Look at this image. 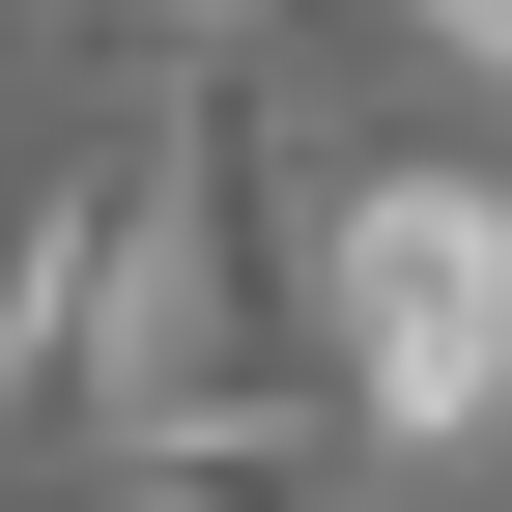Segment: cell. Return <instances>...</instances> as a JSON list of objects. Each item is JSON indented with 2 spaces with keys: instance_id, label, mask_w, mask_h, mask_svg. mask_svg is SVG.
I'll return each mask as SVG.
<instances>
[{
  "instance_id": "5b68a950",
  "label": "cell",
  "mask_w": 512,
  "mask_h": 512,
  "mask_svg": "<svg viewBox=\"0 0 512 512\" xmlns=\"http://www.w3.org/2000/svg\"><path fill=\"white\" fill-rule=\"evenodd\" d=\"M399 29H427V57H484V86H512V0H399Z\"/></svg>"
},
{
  "instance_id": "3957f363",
  "label": "cell",
  "mask_w": 512,
  "mask_h": 512,
  "mask_svg": "<svg viewBox=\"0 0 512 512\" xmlns=\"http://www.w3.org/2000/svg\"><path fill=\"white\" fill-rule=\"evenodd\" d=\"M114 512H370V427H342V370H200V399H143V427H86Z\"/></svg>"
},
{
  "instance_id": "6da1fadb",
  "label": "cell",
  "mask_w": 512,
  "mask_h": 512,
  "mask_svg": "<svg viewBox=\"0 0 512 512\" xmlns=\"http://www.w3.org/2000/svg\"><path fill=\"white\" fill-rule=\"evenodd\" d=\"M313 370L370 456H484L512 427V200L484 171H342L313 200Z\"/></svg>"
},
{
  "instance_id": "277c9868",
  "label": "cell",
  "mask_w": 512,
  "mask_h": 512,
  "mask_svg": "<svg viewBox=\"0 0 512 512\" xmlns=\"http://www.w3.org/2000/svg\"><path fill=\"white\" fill-rule=\"evenodd\" d=\"M86 57H200V29H256V0H57Z\"/></svg>"
},
{
  "instance_id": "7a4b0ae2",
  "label": "cell",
  "mask_w": 512,
  "mask_h": 512,
  "mask_svg": "<svg viewBox=\"0 0 512 512\" xmlns=\"http://www.w3.org/2000/svg\"><path fill=\"white\" fill-rule=\"evenodd\" d=\"M200 399L171 370V114H86V143L29 171V228H0V427H143Z\"/></svg>"
}]
</instances>
